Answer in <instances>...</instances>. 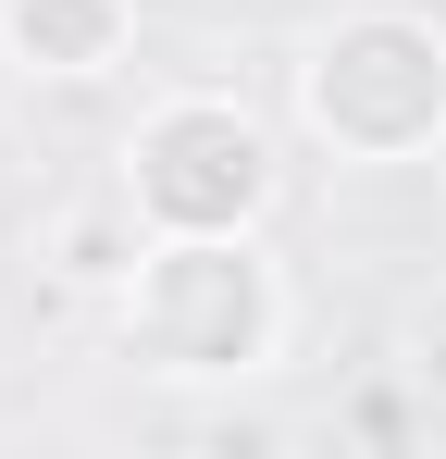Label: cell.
<instances>
[{
	"instance_id": "6da1fadb",
	"label": "cell",
	"mask_w": 446,
	"mask_h": 459,
	"mask_svg": "<svg viewBox=\"0 0 446 459\" xmlns=\"http://www.w3.org/2000/svg\"><path fill=\"white\" fill-rule=\"evenodd\" d=\"M124 348L174 385L261 373L286 348V273L261 261V236H137V261H124Z\"/></svg>"
},
{
	"instance_id": "7a4b0ae2",
	"label": "cell",
	"mask_w": 446,
	"mask_h": 459,
	"mask_svg": "<svg viewBox=\"0 0 446 459\" xmlns=\"http://www.w3.org/2000/svg\"><path fill=\"white\" fill-rule=\"evenodd\" d=\"M297 125L335 161H422L446 137V25L409 0L335 13L297 63Z\"/></svg>"
},
{
	"instance_id": "3957f363",
	"label": "cell",
	"mask_w": 446,
	"mask_h": 459,
	"mask_svg": "<svg viewBox=\"0 0 446 459\" xmlns=\"http://www.w3.org/2000/svg\"><path fill=\"white\" fill-rule=\"evenodd\" d=\"M124 212H137V236H248L273 212V137H261V112H236L211 87L161 100L124 137Z\"/></svg>"
},
{
	"instance_id": "277c9868",
	"label": "cell",
	"mask_w": 446,
	"mask_h": 459,
	"mask_svg": "<svg viewBox=\"0 0 446 459\" xmlns=\"http://www.w3.org/2000/svg\"><path fill=\"white\" fill-rule=\"evenodd\" d=\"M0 50L25 75H112L137 50V0H0Z\"/></svg>"
}]
</instances>
